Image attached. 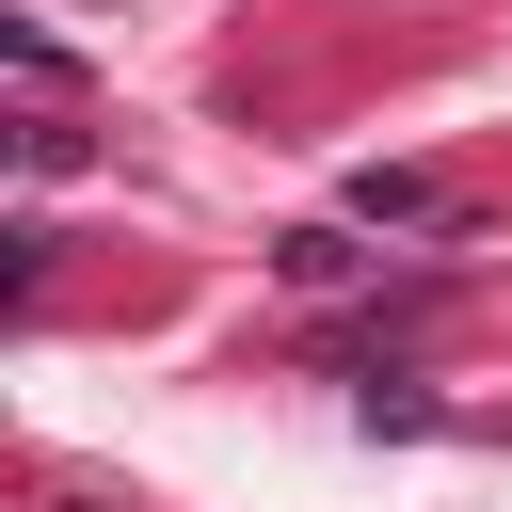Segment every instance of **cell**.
<instances>
[{"instance_id":"obj_1","label":"cell","mask_w":512,"mask_h":512,"mask_svg":"<svg viewBox=\"0 0 512 512\" xmlns=\"http://www.w3.org/2000/svg\"><path fill=\"white\" fill-rule=\"evenodd\" d=\"M352 208H368V224H448V192H432V176H352Z\"/></svg>"}]
</instances>
